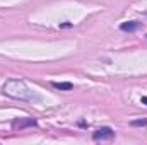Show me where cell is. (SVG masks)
Here are the masks:
<instances>
[{
	"mask_svg": "<svg viewBox=\"0 0 147 145\" xmlns=\"http://www.w3.org/2000/svg\"><path fill=\"white\" fill-rule=\"evenodd\" d=\"M132 126H147V119H134L130 121Z\"/></svg>",
	"mask_w": 147,
	"mask_h": 145,
	"instance_id": "8992f818",
	"label": "cell"
},
{
	"mask_svg": "<svg viewBox=\"0 0 147 145\" xmlns=\"http://www.w3.org/2000/svg\"><path fill=\"white\" fill-rule=\"evenodd\" d=\"M146 15H147V12H146Z\"/></svg>",
	"mask_w": 147,
	"mask_h": 145,
	"instance_id": "9c48e42d",
	"label": "cell"
},
{
	"mask_svg": "<svg viewBox=\"0 0 147 145\" xmlns=\"http://www.w3.org/2000/svg\"><path fill=\"white\" fill-rule=\"evenodd\" d=\"M113 137H115V132L111 130L110 126H101V128H98L92 133V138L96 142H99V140H111Z\"/></svg>",
	"mask_w": 147,
	"mask_h": 145,
	"instance_id": "7a4b0ae2",
	"label": "cell"
},
{
	"mask_svg": "<svg viewBox=\"0 0 147 145\" xmlns=\"http://www.w3.org/2000/svg\"><path fill=\"white\" fill-rule=\"evenodd\" d=\"M139 28H140V22H137V21H127V22H121L120 24V29L125 31V33H134Z\"/></svg>",
	"mask_w": 147,
	"mask_h": 145,
	"instance_id": "277c9868",
	"label": "cell"
},
{
	"mask_svg": "<svg viewBox=\"0 0 147 145\" xmlns=\"http://www.w3.org/2000/svg\"><path fill=\"white\" fill-rule=\"evenodd\" d=\"M70 26H72L70 22H63V24H60V28H70Z\"/></svg>",
	"mask_w": 147,
	"mask_h": 145,
	"instance_id": "52a82bcc",
	"label": "cell"
},
{
	"mask_svg": "<svg viewBox=\"0 0 147 145\" xmlns=\"http://www.w3.org/2000/svg\"><path fill=\"white\" fill-rule=\"evenodd\" d=\"M2 92L12 99H19V101H33L36 96L33 94V91H29V87L19 80V79H9L5 80L3 87H2Z\"/></svg>",
	"mask_w": 147,
	"mask_h": 145,
	"instance_id": "6da1fadb",
	"label": "cell"
},
{
	"mask_svg": "<svg viewBox=\"0 0 147 145\" xmlns=\"http://www.w3.org/2000/svg\"><path fill=\"white\" fill-rule=\"evenodd\" d=\"M140 101H142L144 104H147V96H142V99H140Z\"/></svg>",
	"mask_w": 147,
	"mask_h": 145,
	"instance_id": "ba28073f",
	"label": "cell"
},
{
	"mask_svg": "<svg viewBox=\"0 0 147 145\" xmlns=\"http://www.w3.org/2000/svg\"><path fill=\"white\" fill-rule=\"evenodd\" d=\"M12 126L14 128H19V130L28 128V126H36V119L34 118H19V119H16L12 123Z\"/></svg>",
	"mask_w": 147,
	"mask_h": 145,
	"instance_id": "3957f363",
	"label": "cell"
},
{
	"mask_svg": "<svg viewBox=\"0 0 147 145\" xmlns=\"http://www.w3.org/2000/svg\"><path fill=\"white\" fill-rule=\"evenodd\" d=\"M51 85L58 91H72L74 84L72 82H51Z\"/></svg>",
	"mask_w": 147,
	"mask_h": 145,
	"instance_id": "5b68a950",
	"label": "cell"
}]
</instances>
